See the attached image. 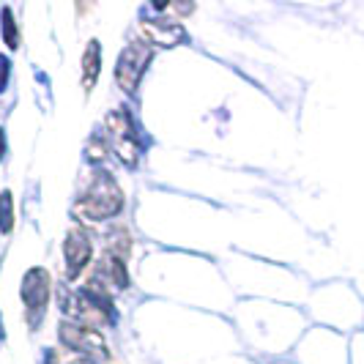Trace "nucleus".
Returning <instances> with one entry per match:
<instances>
[{
  "mask_svg": "<svg viewBox=\"0 0 364 364\" xmlns=\"http://www.w3.org/2000/svg\"><path fill=\"white\" fill-rule=\"evenodd\" d=\"M124 208V192L109 173H96L88 183L85 195L74 203V217L85 222H105V219L121 214Z\"/></svg>",
  "mask_w": 364,
  "mask_h": 364,
  "instance_id": "obj_1",
  "label": "nucleus"
},
{
  "mask_svg": "<svg viewBox=\"0 0 364 364\" xmlns=\"http://www.w3.org/2000/svg\"><path fill=\"white\" fill-rule=\"evenodd\" d=\"M60 310L74 318V323L80 326L99 328L109 323V299H102L91 291L60 293Z\"/></svg>",
  "mask_w": 364,
  "mask_h": 364,
  "instance_id": "obj_2",
  "label": "nucleus"
},
{
  "mask_svg": "<svg viewBox=\"0 0 364 364\" xmlns=\"http://www.w3.org/2000/svg\"><path fill=\"white\" fill-rule=\"evenodd\" d=\"M151 58H154V50L148 47L146 41H134V44H129L127 50L121 53L118 66H115V80H118V85L127 93H132L140 85Z\"/></svg>",
  "mask_w": 364,
  "mask_h": 364,
  "instance_id": "obj_3",
  "label": "nucleus"
},
{
  "mask_svg": "<svg viewBox=\"0 0 364 364\" xmlns=\"http://www.w3.org/2000/svg\"><path fill=\"white\" fill-rule=\"evenodd\" d=\"M107 129H109V140H112V148L115 154L121 156L124 164H137V154H140V146H137V137H134V124L129 118L127 109H112L107 115Z\"/></svg>",
  "mask_w": 364,
  "mask_h": 364,
  "instance_id": "obj_4",
  "label": "nucleus"
},
{
  "mask_svg": "<svg viewBox=\"0 0 364 364\" xmlns=\"http://www.w3.org/2000/svg\"><path fill=\"white\" fill-rule=\"evenodd\" d=\"M22 301H25V315L28 323L36 326L38 321L44 318L47 310V299H50V274L44 269H31L22 279Z\"/></svg>",
  "mask_w": 364,
  "mask_h": 364,
  "instance_id": "obj_5",
  "label": "nucleus"
},
{
  "mask_svg": "<svg viewBox=\"0 0 364 364\" xmlns=\"http://www.w3.org/2000/svg\"><path fill=\"white\" fill-rule=\"evenodd\" d=\"M60 343L72 350H80V353H88V356H109V348L105 343V337L99 334V328L91 326H80V323H60V331H58Z\"/></svg>",
  "mask_w": 364,
  "mask_h": 364,
  "instance_id": "obj_6",
  "label": "nucleus"
},
{
  "mask_svg": "<svg viewBox=\"0 0 364 364\" xmlns=\"http://www.w3.org/2000/svg\"><path fill=\"white\" fill-rule=\"evenodd\" d=\"M63 257H66V277L77 279L85 272L88 260H91V236L82 228H72L69 236L63 241Z\"/></svg>",
  "mask_w": 364,
  "mask_h": 364,
  "instance_id": "obj_7",
  "label": "nucleus"
},
{
  "mask_svg": "<svg viewBox=\"0 0 364 364\" xmlns=\"http://www.w3.org/2000/svg\"><path fill=\"white\" fill-rule=\"evenodd\" d=\"M140 31H143V36L146 41L151 44H159V47H176V44H181L183 41V25L178 19H148L140 25Z\"/></svg>",
  "mask_w": 364,
  "mask_h": 364,
  "instance_id": "obj_8",
  "label": "nucleus"
},
{
  "mask_svg": "<svg viewBox=\"0 0 364 364\" xmlns=\"http://www.w3.org/2000/svg\"><path fill=\"white\" fill-rule=\"evenodd\" d=\"M99 69H102V47H99L96 38H91L88 47H85V53H82V88H85V93L96 85Z\"/></svg>",
  "mask_w": 364,
  "mask_h": 364,
  "instance_id": "obj_9",
  "label": "nucleus"
},
{
  "mask_svg": "<svg viewBox=\"0 0 364 364\" xmlns=\"http://www.w3.org/2000/svg\"><path fill=\"white\" fill-rule=\"evenodd\" d=\"M129 252H132V236H129V230L115 228V230L107 236V255L121 257V260H124Z\"/></svg>",
  "mask_w": 364,
  "mask_h": 364,
  "instance_id": "obj_10",
  "label": "nucleus"
},
{
  "mask_svg": "<svg viewBox=\"0 0 364 364\" xmlns=\"http://www.w3.org/2000/svg\"><path fill=\"white\" fill-rule=\"evenodd\" d=\"M11 228H14V200H11V192H3L0 195V230L11 233Z\"/></svg>",
  "mask_w": 364,
  "mask_h": 364,
  "instance_id": "obj_11",
  "label": "nucleus"
},
{
  "mask_svg": "<svg viewBox=\"0 0 364 364\" xmlns=\"http://www.w3.org/2000/svg\"><path fill=\"white\" fill-rule=\"evenodd\" d=\"M3 38H6L9 50H17L19 47V33H17V25H14L11 9H3Z\"/></svg>",
  "mask_w": 364,
  "mask_h": 364,
  "instance_id": "obj_12",
  "label": "nucleus"
},
{
  "mask_svg": "<svg viewBox=\"0 0 364 364\" xmlns=\"http://www.w3.org/2000/svg\"><path fill=\"white\" fill-rule=\"evenodd\" d=\"M6 74H9V63L0 58V91H3V85H6Z\"/></svg>",
  "mask_w": 364,
  "mask_h": 364,
  "instance_id": "obj_13",
  "label": "nucleus"
},
{
  "mask_svg": "<svg viewBox=\"0 0 364 364\" xmlns=\"http://www.w3.org/2000/svg\"><path fill=\"white\" fill-rule=\"evenodd\" d=\"M3 151H6V137H3V129H0V159H3Z\"/></svg>",
  "mask_w": 364,
  "mask_h": 364,
  "instance_id": "obj_14",
  "label": "nucleus"
},
{
  "mask_svg": "<svg viewBox=\"0 0 364 364\" xmlns=\"http://www.w3.org/2000/svg\"><path fill=\"white\" fill-rule=\"evenodd\" d=\"M72 364H93V362H91V359H74Z\"/></svg>",
  "mask_w": 364,
  "mask_h": 364,
  "instance_id": "obj_15",
  "label": "nucleus"
}]
</instances>
